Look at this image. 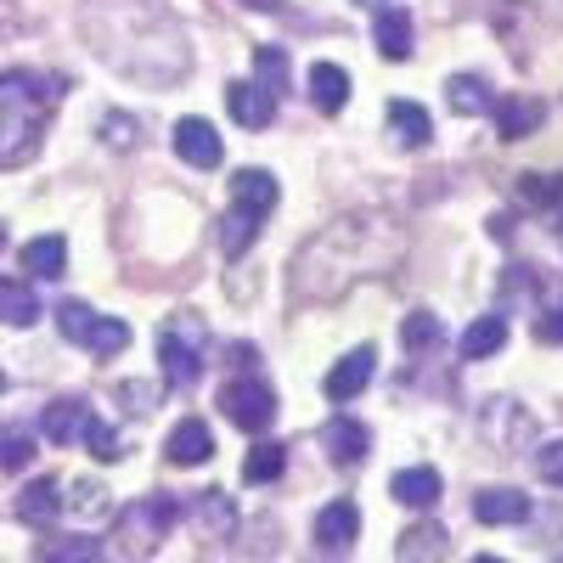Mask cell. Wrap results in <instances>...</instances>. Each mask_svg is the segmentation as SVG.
Listing matches in <instances>:
<instances>
[{
	"label": "cell",
	"mask_w": 563,
	"mask_h": 563,
	"mask_svg": "<svg viewBox=\"0 0 563 563\" xmlns=\"http://www.w3.org/2000/svg\"><path fill=\"white\" fill-rule=\"evenodd\" d=\"M406 231L389 214H339L333 225H321L316 238L299 243L294 265H288V288L299 305H333L344 299L361 276H389L406 260Z\"/></svg>",
	"instance_id": "cell-1"
},
{
	"label": "cell",
	"mask_w": 563,
	"mask_h": 563,
	"mask_svg": "<svg viewBox=\"0 0 563 563\" xmlns=\"http://www.w3.org/2000/svg\"><path fill=\"white\" fill-rule=\"evenodd\" d=\"M85 34L97 52L141 85H175L192 57H186V34L153 7V0H97L85 7Z\"/></svg>",
	"instance_id": "cell-2"
},
{
	"label": "cell",
	"mask_w": 563,
	"mask_h": 563,
	"mask_svg": "<svg viewBox=\"0 0 563 563\" xmlns=\"http://www.w3.org/2000/svg\"><path fill=\"white\" fill-rule=\"evenodd\" d=\"M63 79L57 74H34V68H7L0 74V169H23L52 124L63 102Z\"/></svg>",
	"instance_id": "cell-3"
},
{
	"label": "cell",
	"mask_w": 563,
	"mask_h": 563,
	"mask_svg": "<svg viewBox=\"0 0 563 563\" xmlns=\"http://www.w3.org/2000/svg\"><path fill=\"white\" fill-rule=\"evenodd\" d=\"M276 203H282V186H276L271 169H238L231 175V209L220 214V254L243 260L260 243V231H265Z\"/></svg>",
	"instance_id": "cell-4"
},
{
	"label": "cell",
	"mask_w": 563,
	"mask_h": 563,
	"mask_svg": "<svg viewBox=\"0 0 563 563\" xmlns=\"http://www.w3.org/2000/svg\"><path fill=\"white\" fill-rule=\"evenodd\" d=\"M203 350H209V327H203L192 310H180L175 321H164V333H158L164 384H169V389H192V384L203 378Z\"/></svg>",
	"instance_id": "cell-5"
},
{
	"label": "cell",
	"mask_w": 563,
	"mask_h": 563,
	"mask_svg": "<svg viewBox=\"0 0 563 563\" xmlns=\"http://www.w3.org/2000/svg\"><path fill=\"white\" fill-rule=\"evenodd\" d=\"M57 333H63L68 344L90 350V355H119V350L130 344V327H124L119 316H102V310H90V305H79V299H68V305L57 310Z\"/></svg>",
	"instance_id": "cell-6"
},
{
	"label": "cell",
	"mask_w": 563,
	"mask_h": 563,
	"mask_svg": "<svg viewBox=\"0 0 563 563\" xmlns=\"http://www.w3.org/2000/svg\"><path fill=\"white\" fill-rule=\"evenodd\" d=\"M220 411L238 422V429L260 434V429H271V417H276V389L265 378H254V372H243V378H231L220 389Z\"/></svg>",
	"instance_id": "cell-7"
},
{
	"label": "cell",
	"mask_w": 563,
	"mask_h": 563,
	"mask_svg": "<svg viewBox=\"0 0 563 563\" xmlns=\"http://www.w3.org/2000/svg\"><path fill=\"white\" fill-rule=\"evenodd\" d=\"M479 434L496 445V451H525L530 440H536V422H530V411L519 406V400H485L479 406Z\"/></svg>",
	"instance_id": "cell-8"
},
{
	"label": "cell",
	"mask_w": 563,
	"mask_h": 563,
	"mask_svg": "<svg viewBox=\"0 0 563 563\" xmlns=\"http://www.w3.org/2000/svg\"><path fill=\"white\" fill-rule=\"evenodd\" d=\"M355 541H361V507H355L350 496L327 501V507L316 512V547H321V552H333V558H344Z\"/></svg>",
	"instance_id": "cell-9"
},
{
	"label": "cell",
	"mask_w": 563,
	"mask_h": 563,
	"mask_svg": "<svg viewBox=\"0 0 563 563\" xmlns=\"http://www.w3.org/2000/svg\"><path fill=\"white\" fill-rule=\"evenodd\" d=\"M175 525H180V501H175V496H141V501L124 512V530H130L141 547H158Z\"/></svg>",
	"instance_id": "cell-10"
},
{
	"label": "cell",
	"mask_w": 563,
	"mask_h": 563,
	"mask_svg": "<svg viewBox=\"0 0 563 563\" xmlns=\"http://www.w3.org/2000/svg\"><path fill=\"white\" fill-rule=\"evenodd\" d=\"M276 102L282 97H276V90H265L260 79H231L225 85V113L238 119L243 130H265L276 119Z\"/></svg>",
	"instance_id": "cell-11"
},
{
	"label": "cell",
	"mask_w": 563,
	"mask_h": 563,
	"mask_svg": "<svg viewBox=\"0 0 563 563\" xmlns=\"http://www.w3.org/2000/svg\"><path fill=\"white\" fill-rule=\"evenodd\" d=\"M372 372H378V350H372V344H361V350H350L333 372H327V400H355L366 384H372Z\"/></svg>",
	"instance_id": "cell-12"
},
{
	"label": "cell",
	"mask_w": 563,
	"mask_h": 563,
	"mask_svg": "<svg viewBox=\"0 0 563 563\" xmlns=\"http://www.w3.org/2000/svg\"><path fill=\"white\" fill-rule=\"evenodd\" d=\"M321 451L333 456L339 467H361V462L372 456V434L361 429L355 417H333V422L321 429Z\"/></svg>",
	"instance_id": "cell-13"
},
{
	"label": "cell",
	"mask_w": 563,
	"mask_h": 563,
	"mask_svg": "<svg viewBox=\"0 0 563 563\" xmlns=\"http://www.w3.org/2000/svg\"><path fill=\"white\" fill-rule=\"evenodd\" d=\"M384 119H389V141L395 147H429V135H434V119H429V108L422 102H406V97H395L389 108H384Z\"/></svg>",
	"instance_id": "cell-14"
},
{
	"label": "cell",
	"mask_w": 563,
	"mask_h": 563,
	"mask_svg": "<svg viewBox=\"0 0 563 563\" xmlns=\"http://www.w3.org/2000/svg\"><path fill=\"white\" fill-rule=\"evenodd\" d=\"M175 158H186L192 169H214L220 164V135L209 119H180L175 124Z\"/></svg>",
	"instance_id": "cell-15"
},
{
	"label": "cell",
	"mask_w": 563,
	"mask_h": 563,
	"mask_svg": "<svg viewBox=\"0 0 563 563\" xmlns=\"http://www.w3.org/2000/svg\"><path fill=\"white\" fill-rule=\"evenodd\" d=\"M164 456H169L175 467H203V462L214 456V434L203 429L198 417H186V422H175V429H169V445H164Z\"/></svg>",
	"instance_id": "cell-16"
},
{
	"label": "cell",
	"mask_w": 563,
	"mask_h": 563,
	"mask_svg": "<svg viewBox=\"0 0 563 563\" xmlns=\"http://www.w3.org/2000/svg\"><path fill=\"white\" fill-rule=\"evenodd\" d=\"M490 119H496L501 141H525V135H536V130H541L547 108H541V102H530V97H501V102H490Z\"/></svg>",
	"instance_id": "cell-17"
},
{
	"label": "cell",
	"mask_w": 563,
	"mask_h": 563,
	"mask_svg": "<svg viewBox=\"0 0 563 563\" xmlns=\"http://www.w3.org/2000/svg\"><path fill=\"white\" fill-rule=\"evenodd\" d=\"M530 496H519V490H479L474 496V519L479 525H530Z\"/></svg>",
	"instance_id": "cell-18"
},
{
	"label": "cell",
	"mask_w": 563,
	"mask_h": 563,
	"mask_svg": "<svg viewBox=\"0 0 563 563\" xmlns=\"http://www.w3.org/2000/svg\"><path fill=\"white\" fill-rule=\"evenodd\" d=\"M389 490H395V501L400 507H417V512H429L434 501H440V474H434V467H400V474L389 479Z\"/></svg>",
	"instance_id": "cell-19"
},
{
	"label": "cell",
	"mask_w": 563,
	"mask_h": 563,
	"mask_svg": "<svg viewBox=\"0 0 563 563\" xmlns=\"http://www.w3.org/2000/svg\"><path fill=\"white\" fill-rule=\"evenodd\" d=\"M350 102V74L339 63H316L310 68V108L316 113H344Z\"/></svg>",
	"instance_id": "cell-20"
},
{
	"label": "cell",
	"mask_w": 563,
	"mask_h": 563,
	"mask_svg": "<svg viewBox=\"0 0 563 563\" xmlns=\"http://www.w3.org/2000/svg\"><path fill=\"white\" fill-rule=\"evenodd\" d=\"M462 361H490L496 350H507V316L501 310H490V316H479L474 327L462 333Z\"/></svg>",
	"instance_id": "cell-21"
},
{
	"label": "cell",
	"mask_w": 563,
	"mask_h": 563,
	"mask_svg": "<svg viewBox=\"0 0 563 563\" xmlns=\"http://www.w3.org/2000/svg\"><path fill=\"white\" fill-rule=\"evenodd\" d=\"M192 519H198V536L203 541H225L231 530H238V507L225 501V490H203L192 501Z\"/></svg>",
	"instance_id": "cell-22"
},
{
	"label": "cell",
	"mask_w": 563,
	"mask_h": 563,
	"mask_svg": "<svg viewBox=\"0 0 563 563\" xmlns=\"http://www.w3.org/2000/svg\"><path fill=\"white\" fill-rule=\"evenodd\" d=\"M372 40L389 63H406L411 57V18L400 7H378V23H372Z\"/></svg>",
	"instance_id": "cell-23"
},
{
	"label": "cell",
	"mask_w": 563,
	"mask_h": 563,
	"mask_svg": "<svg viewBox=\"0 0 563 563\" xmlns=\"http://www.w3.org/2000/svg\"><path fill=\"white\" fill-rule=\"evenodd\" d=\"M23 271L29 276H40V282H57V276H68V243L57 238H34V243H23Z\"/></svg>",
	"instance_id": "cell-24"
},
{
	"label": "cell",
	"mask_w": 563,
	"mask_h": 563,
	"mask_svg": "<svg viewBox=\"0 0 563 563\" xmlns=\"http://www.w3.org/2000/svg\"><path fill=\"white\" fill-rule=\"evenodd\" d=\"M85 417H90L85 400H52V406H45V417H40V429H45V440H52V445H74L79 429H85Z\"/></svg>",
	"instance_id": "cell-25"
},
{
	"label": "cell",
	"mask_w": 563,
	"mask_h": 563,
	"mask_svg": "<svg viewBox=\"0 0 563 563\" xmlns=\"http://www.w3.org/2000/svg\"><path fill=\"white\" fill-rule=\"evenodd\" d=\"M445 102H451V113H462V119H485L496 97L485 90V79H474V74H451V79H445Z\"/></svg>",
	"instance_id": "cell-26"
},
{
	"label": "cell",
	"mask_w": 563,
	"mask_h": 563,
	"mask_svg": "<svg viewBox=\"0 0 563 563\" xmlns=\"http://www.w3.org/2000/svg\"><path fill=\"white\" fill-rule=\"evenodd\" d=\"M63 512V485L57 479H34L23 496H18V519L23 525H52Z\"/></svg>",
	"instance_id": "cell-27"
},
{
	"label": "cell",
	"mask_w": 563,
	"mask_h": 563,
	"mask_svg": "<svg viewBox=\"0 0 563 563\" xmlns=\"http://www.w3.org/2000/svg\"><path fill=\"white\" fill-rule=\"evenodd\" d=\"M0 321H7V327H34L40 321V299H34L29 282L0 276Z\"/></svg>",
	"instance_id": "cell-28"
},
{
	"label": "cell",
	"mask_w": 563,
	"mask_h": 563,
	"mask_svg": "<svg viewBox=\"0 0 563 563\" xmlns=\"http://www.w3.org/2000/svg\"><path fill=\"white\" fill-rule=\"evenodd\" d=\"M519 198L536 214H558L563 225V175H519Z\"/></svg>",
	"instance_id": "cell-29"
},
{
	"label": "cell",
	"mask_w": 563,
	"mask_h": 563,
	"mask_svg": "<svg viewBox=\"0 0 563 563\" xmlns=\"http://www.w3.org/2000/svg\"><path fill=\"white\" fill-rule=\"evenodd\" d=\"M400 344H406V355H429V350H440V344H445L440 316H434V310H411V316L400 321Z\"/></svg>",
	"instance_id": "cell-30"
},
{
	"label": "cell",
	"mask_w": 563,
	"mask_h": 563,
	"mask_svg": "<svg viewBox=\"0 0 563 563\" xmlns=\"http://www.w3.org/2000/svg\"><path fill=\"white\" fill-rule=\"evenodd\" d=\"M34 451H40L34 429H23V422H7V429H0V474H23V467L34 462Z\"/></svg>",
	"instance_id": "cell-31"
},
{
	"label": "cell",
	"mask_w": 563,
	"mask_h": 563,
	"mask_svg": "<svg viewBox=\"0 0 563 563\" xmlns=\"http://www.w3.org/2000/svg\"><path fill=\"white\" fill-rule=\"evenodd\" d=\"M282 467H288V451L271 440V445H254V451H249L243 479H249V485H271V479H282Z\"/></svg>",
	"instance_id": "cell-32"
},
{
	"label": "cell",
	"mask_w": 563,
	"mask_h": 563,
	"mask_svg": "<svg viewBox=\"0 0 563 563\" xmlns=\"http://www.w3.org/2000/svg\"><path fill=\"white\" fill-rule=\"evenodd\" d=\"M63 512H74V519H108L113 501H108V490H102V485L79 479V485H74V496H63Z\"/></svg>",
	"instance_id": "cell-33"
},
{
	"label": "cell",
	"mask_w": 563,
	"mask_h": 563,
	"mask_svg": "<svg viewBox=\"0 0 563 563\" xmlns=\"http://www.w3.org/2000/svg\"><path fill=\"white\" fill-rule=\"evenodd\" d=\"M254 79L282 97V90H288V52H282V45H260L254 52Z\"/></svg>",
	"instance_id": "cell-34"
},
{
	"label": "cell",
	"mask_w": 563,
	"mask_h": 563,
	"mask_svg": "<svg viewBox=\"0 0 563 563\" xmlns=\"http://www.w3.org/2000/svg\"><path fill=\"white\" fill-rule=\"evenodd\" d=\"M79 445H90V456H97V462H119V456H124V451H119V434L108 429V422H102L97 411L85 417V429H79Z\"/></svg>",
	"instance_id": "cell-35"
},
{
	"label": "cell",
	"mask_w": 563,
	"mask_h": 563,
	"mask_svg": "<svg viewBox=\"0 0 563 563\" xmlns=\"http://www.w3.org/2000/svg\"><path fill=\"white\" fill-rule=\"evenodd\" d=\"M102 147H113V153L141 147V119H130V113H108V119H102Z\"/></svg>",
	"instance_id": "cell-36"
},
{
	"label": "cell",
	"mask_w": 563,
	"mask_h": 563,
	"mask_svg": "<svg viewBox=\"0 0 563 563\" xmlns=\"http://www.w3.org/2000/svg\"><path fill=\"white\" fill-rule=\"evenodd\" d=\"M445 552H451V547H445V530H434V525L400 536V558H445Z\"/></svg>",
	"instance_id": "cell-37"
},
{
	"label": "cell",
	"mask_w": 563,
	"mask_h": 563,
	"mask_svg": "<svg viewBox=\"0 0 563 563\" xmlns=\"http://www.w3.org/2000/svg\"><path fill=\"white\" fill-rule=\"evenodd\" d=\"M536 474H541V485H558L563 490V440H547L536 451Z\"/></svg>",
	"instance_id": "cell-38"
},
{
	"label": "cell",
	"mask_w": 563,
	"mask_h": 563,
	"mask_svg": "<svg viewBox=\"0 0 563 563\" xmlns=\"http://www.w3.org/2000/svg\"><path fill=\"white\" fill-rule=\"evenodd\" d=\"M45 563H79V558H102V541H63V547H40Z\"/></svg>",
	"instance_id": "cell-39"
},
{
	"label": "cell",
	"mask_w": 563,
	"mask_h": 563,
	"mask_svg": "<svg viewBox=\"0 0 563 563\" xmlns=\"http://www.w3.org/2000/svg\"><path fill=\"white\" fill-rule=\"evenodd\" d=\"M536 339H541V344H563V299L536 316Z\"/></svg>",
	"instance_id": "cell-40"
},
{
	"label": "cell",
	"mask_w": 563,
	"mask_h": 563,
	"mask_svg": "<svg viewBox=\"0 0 563 563\" xmlns=\"http://www.w3.org/2000/svg\"><path fill=\"white\" fill-rule=\"evenodd\" d=\"M119 400H124V411H153L158 389L153 384H119Z\"/></svg>",
	"instance_id": "cell-41"
},
{
	"label": "cell",
	"mask_w": 563,
	"mask_h": 563,
	"mask_svg": "<svg viewBox=\"0 0 563 563\" xmlns=\"http://www.w3.org/2000/svg\"><path fill=\"white\" fill-rule=\"evenodd\" d=\"M249 12H282V0H243Z\"/></svg>",
	"instance_id": "cell-42"
},
{
	"label": "cell",
	"mask_w": 563,
	"mask_h": 563,
	"mask_svg": "<svg viewBox=\"0 0 563 563\" xmlns=\"http://www.w3.org/2000/svg\"><path fill=\"white\" fill-rule=\"evenodd\" d=\"M355 7H384V0H355Z\"/></svg>",
	"instance_id": "cell-43"
},
{
	"label": "cell",
	"mask_w": 563,
	"mask_h": 563,
	"mask_svg": "<svg viewBox=\"0 0 563 563\" xmlns=\"http://www.w3.org/2000/svg\"><path fill=\"white\" fill-rule=\"evenodd\" d=\"M0 243H7V231H0Z\"/></svg>",
	"instance_id": "cell-44"
},
{
	"label": "cell",
	"mask_w": 563,
	"mask_h": 563,
	"mask_svg": "<svg viewBox=\"0 0 563 563\" xmlns=\"http://www.w3.org/2000/svg\"><path fill=\"white\" fill-rule=\"evenodd\" d=\"M0 389H7V378H0Z\"/></svg>",
	"instance_id": "cell-45"
},
{
	"label": "cell",
	"mask_w": 563,
	"mask_h": 563,
	"mask_svg": "<svg viewBox=\"0 0 563 563\" xmlns=\"http://www.w3.org/2000/svg\"><path fill=\"white\" fill-rule=\"evenodd\" d=\"M558 238H563V225H558Z\"/></svg>",
	"instance_id": "cell-46"
}]
</instances>
